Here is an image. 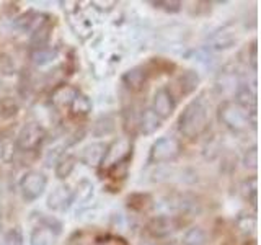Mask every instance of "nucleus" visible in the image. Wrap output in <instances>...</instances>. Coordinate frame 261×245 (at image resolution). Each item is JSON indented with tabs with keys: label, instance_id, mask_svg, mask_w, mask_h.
Returning a JSON list of instances; mask_svg holds the SVG:
<instances>
[{
	"label": "nucleus",
	"instance_id": "c85d7f7f",
	"mask_svg": "<svg viewBox=\"0 0 261 245\" xmlns=\"http://www.w3.org/2000/svg\"><path fill=\"white\" fill-rule=\"evenodd\" d=\"M243 165H245V168H248V170H256V167H258V149H256V145H253V147H250V149L245 151Z\"/></svg>",
	"mask_w": 261,
	"mask_h": 245
},
{
	"label": "nucleus",
	"instance_id": "b1692460",
	"mask_svg": "<svg viewBox=\"0 0 261 245\" xmlns=\"http://www.w3.org/2000/svg\"><path fill=\"white\" fill-rule=\"evenodd\" d=\"M183 245H207V234L204 232V229L194 226L185 232Z\"/></svg>",
	"mask_w": 261,
	"mask_h": 245
},
{
	"label": "nucleus",
	"instance_id": "412c9836",
	"mask_svg": "<svg viewBox=\"0 0 261 245\" xmlns=\"http://www.w3.org/2000/svg\"><path fill=\"white\" fill-rule=\"evenodd\" d=\"M59 51H57V47H53V46H46V47H39V49H31L30 53V59L33 61V64L36 65H46L49 62H53Z\"/></svg>",
	"mask_w": 261,
	"mask_h": 245
},
{
	"label": "nucleus",
	"instance_id": "cd10ccee",
	"mask_svg": "<svg viewBox=\"0 0 261 245\" xmlns=\"http://www.w3.org/2000/svg\"><path fill=\"white\" fill-rule=\"evenodd\" d=\"M95 245H129V242L124 237L116 235V234H105L96 237Z\"/></svg>",
	"mask_w": 261,
	"mask_h": 245
},
{
	"label": "nucleus",
	"instance_id": "423d86ee",
	"mask_svg": "<svg viewBox=\"0 0 261 245\" xmlns=\"http://www.w3.org/2000/svg\"><path fill=\"white\" fill-rule=\"evenodd\" d=\"M44 139H46V129L39 122H27L20 129L18 136H16L15 145L21 152H33L44 142Z\"/></svg>",
	"mask_w": 261,
	"mask_h": 245
},
{
	"label": "nucleus",
	"instance_id": "a878e982",
	"mask_svg": "<svg viewBox=\"0 0 261 245\" xmlns=\"http://www.w3.org/2000/svg\"><path fill=\"white\" fill-rule=\"evenodd\" d=\"M127 204H129V208L134 211H145L152 204V200H150V196L145 193H136L133 196H129Z\"/></svg>",
	"mask_w": 261,
	"mask_h": 245
},
{
	"label": "nucleus",
	"instance_id": "7ed1b4c3",
	"mask_svg": "<svg viewBox=\"0 0 261 245\" xmlns=\"http://www.w3.org/2000/svg\"><path fill=\"white\" fill-rule=\"evenodd\" d=\"M217 118L232 133H243L251 126V111L243 110L233 100H224L219 105Z\"/></svg>",
	"mask_w": 261,
	"mask_h": 245
},
{
	"label": "nucleus",
	"instance_id": "2eb2a0df",
	"mask_svg": "<svg viewBox=\"0 0 261 245\" xmlns=\"http://www.w3.org/2000/svg\"><path fill=\"white\" fill-rule=\"evenodd\" d=\"M175 88L178 90V95L179 96H188V95H191L196 88H198L199 85V76H198V72H194L191 69H188V70H183L179 76L176 77L175 80Z\"/></svg>",
	"mask_w": 261,
	"mask_h": 245
},
{
	"label": "nucleus",
	"instance_id": "dca6fc26",
	"mask_svg": "<svg viewBox=\"0 0 261 245\" xmlns=\"http://www.w3.org/2000/svg\"><path fill=\"white\" fill-rule=\"evenodd\" d=\"M237 39H239L237 31L230 27H224L211 36V44L216 51H225V49H230L235 46Z\"/></svg>",
	"mask_w": 261,
	"mask_h": 245
},
{
	"label": "nucleus",
	"instance_id": "f3484780",
	"mask_svg": "<svg viewBox=\"0 0 261 245\" xmlns=\"http://www.w3.org/2000/svg\"><path fill=\"white\" fill-rule=\"evenodd\" d=\"M51 36H53V21H51V18H47L43 24H39V27L31 33L30 44L33 49L46 47V46H49Z\"/></svg>",
	"mask_w": 261,
	"mask_h": 245
},
{
	"label": "nucleus",
	"instance_id": "aec40b11",
	"mask_svg": "<svg viewBox=\"0 0 261 245\" xmlns=\"http://www.w3.org/2000/svg\"><path fill=\"white\" fill-rule=\"evenodd\" d=\"M73 191V203L75 204H85L88 203L90 200L93 198V193H95V186L93 183L90 182L87 178H82L80 182L77 183L75 190Z\"/></svg>",
	"mask_w": 261,
	"mask_h": 245
},
{
	"label": "nucleus",
	"instance_id": "c756f323",
	"mask_svg": "<svg viewBox=\"0 0 261 245\" xmlns=\"http://www.w3.org/2000/svg\"><path fill=\"white\" fill-rule=\"evenodd\" d=\"M16 113H18V105L12 98H5L0 102V116L2 118H12Z\"/></svg>",
	"mask_w": 261,
	"mask_h": 245
},
{
	"label": "nucleus",
	"instance_id": "9b49d317",
	"mask_svg": "<svg viewBox=\"0 0 261 245\" xmlns=\"http://www.w3.org/2000/svg\"><path fill=\"white\" fill-rule=\"evenodd\" d=\"M149 76H150L149 69L144 67V65H137V67L129 69L122 76V84L129 90H133V92H141L147 82H149Z\"/></svg>",
	"mask_w": 261,
	"mask_h": 245
},
{
	"label": "nucleus",
	"instance_id": "1a4fd4ad",
	"mask_svg": "<svg viewBox=\"0 0 261 245\" xmlns=\"http://www.w3.org/2000/svg\"><path fill=\"white\" fill-rule=\"evenodd\" d=\"M178 229V223L173 216H157L153 217L149 224H147V232H149L153 239H165L171 235Z\"/></svg>",
	"mask_w": 261,
	"mask_h": 245
},
{
	"label": "nucleus",
	"instance_id": "f704fd0d",
	"mask_svg": "<svg viewBox=\"0 0 261 245\" xmlns=\"http://www.w3.org/2000/svg\"><path fill=\"white\" fill-rule=\"evenodd\" d=\"M167 245H178V243H167Z\"/></svg>",
	"mask_w": 261,
	"mask_h": 245
},
{
	"label": "nucleus",
	"instance_id": "6e6552de",
	"mask_svg": "<svg viewBox=\"0 0 261 245\" xmlns=\"http://www.w3.org/2000/svg\"><path fill=\"white\" fill-rule=\"evenodd\" d=\"M73 204V191L67 183L57 185L47 196V208L56 212H65Z\"/></svg>",
	"mask_w": 261,
	"mask_h": 245
},
{
	"label": "nucleus",
	"instance_id": "4468645a",
	"mask_svg": "<svg viewBox=\"0 0 261 245\" xmlns=\"http://www.w3.org/2000/svg\"><path fill=\"white\" fill-rule=\"evenodd\" d=\"M137 128L139 133L144 136H152L162 128V119L152 111V108H144L137 116Z\"/></svg>",
	"mask_w": 261,
	"mask_h": 245
},
{
	"label": "nucleus",
	"instance_id": "c9c22d12",
	"mask_svg": "<svg viewBox=\"0 0 261 245\" xmlns=\"http://www.w3.org/2000/svg\"><path fill=\"white\" fill-rule=\"evenodd\" d=\"M144 245H153V243H144Z\"/></svg>",
	"mask_w": 261,
	"mask_h": 245
},
{
	"label": "nucleus",
	"instance_id": "72a5a7b5",
	"mask_svg": "<svg viewBox=\"0 0 261 245\" xmlns=\"http://www.w3.org/2000/svg\"><path fill=\"white\" fill-rule=\"evenodd\" d=\"M4 155H5V144L4 141H0V160L4 159Z\"/></svg>",
	"mask_w": 261,
	"mask_h": 245
},
{
	"label": "nucleus",
	"instance_id": "0eeeda50",
	"mask_svg": "<svg viewBox=\"0 0 261 245\" xmlns=\"http://www.w3.org/2000/svg\"><path fill=\"white\" fill-rule=\"evenodd\" d=\"M175 108H176V100L173 93L168 90V87L159 88L152 100V111L163 121L168 119L175 113Z\"/></svg>",
	"mask_w": 261,
	"mask_h": 245
},
{
	"label": "nucleus",
	"instance_id": "5701e85b",
	"mask_svg": "<svg viewBox=\"0 0 261 245\" xmlns=\"http://www.w3.org/2000/svg\"><path fill=\"white\" fill-rule=\"evenodd\" d=\"M114 129H116V121H114V118L113 116H101L95 121L92 133L96 137H103V136L113 134Z\"/></svg>",
	"mask_w": 261,
	"mask_h": 245
},
{
	"label": "nucleus",
	"instance_id": "bb28decb",
	"mask_svg": "<svg viewBox=\"0 0 261 245\" xmlns=\"http://www.w3.org/2000/svg\"><path fill=\"white\" fill-rule=\"evenodd\" d=\"M2 245H24L23 232L20 227H12L2 235Z\"/></svg>",
	"mask_w": 261,
	"mask_h": 245
},
{
	"label": "nucleus",
	"instance_id": "2f4dec72",
	"mask_svg": "<svg viewBox=\"0 0 261 245\" xmlns=\"http://www.w3.org/2000/svg\"><path fill=\"white\" fill-rule=\"evenodd\" d=\"M250 64L253 70L258 69V47H256V41H253L251 47H250Z\"/></svg>",
	"mask_w": 261,
	"mask_h": 245
},
{
	"label": "nucleus",
	"instance_id": "6ab92c4d",
	"mask_svg": "<svg viewBox=\"0 0 261 245\" xmlns=\"http://www.w3.org/2000/svg\"><path fill=\"white\" fill-rule=\"evenodd\" d=\"M57 234L44 226H36L30 235V245H54Z\"/></svg>",
	"mask_w": 261,
	"mask_h": 245
},
{
	"label": "nucleus",
	"instance_id": "7c9ffc66",
	"mask_svg": "<svg viewBox=\"0 0 261 245\" xmlns=\"http://www.w3.org/2000/svg\"><path fill=\"white\" fill-rule=\"evenodd\" d=\"M155 8H160V10H165L168 13H176L181 10L183 4L181 2H168V0H159V2H152Z\"/></svg>",
	"mask_w": 261,
	"mask_h": 245
},
{
	"label": "nucleus",
	"instance_id": "20e7f679",
	"mask_svg": "<svg viewBox=\"0 0 261 245\" xmlns=\"http://www.w3.org/2000/svg\"><path fill=\"white\" fill-rule=\"evenodd\" d=\"M181 154V144L176 137L163 136L157 139L149 151V163H167L173 162Z\"/></svg>",
	"mask_w": 261,
	"mask_h": 245
},
{
	"label": "nucleus",
	"instance_id": "f03ea898",
	"mask_svg": "<svg viewBox=\"0 0 261 245\" xmlns=\"http://www.w3.org/2000/svg\"><path fill=\"white\" fill-rule=\"evenodd\" d=\"M130 159H133V141L127 137H119L106 145L100 167L113 178H124Z\"/></svg>",
	"mask_w": 261,
	"mask_h": 245
},
{
	"label": "nucleus",
	"instance_id": "393cba45",
	"mask_svg": "<svg viewBox=\"0 0 261 245\" xmlns=\"http://www.w3.org/2000/svg\"><path fill=\"white\" fill-rule=\"evenodd\" d=\"M237 229L245 237H250L256 231V217L253 214H240L237 217Z\"/></svg>",
	"mask_w": 261,
	"mask_h": 245
},
{
	"label": "nucleus",
	"instance_id": "473e14b6",
	"mask_svg": "<svg viewBox=\"0 0 261 245\" xmlns=\"http://www.w3.org/2000/svg\"><path fill=\"white\" fill-rule=\"evenodd\" d=\"M93 5H101V7H98V10H106V12H110L111 8L116 5V2H93Z\"/></svg>",
	"mask_w": 261,
	"mask_h": 245
},
{
	"label": "nucleus",
	"instance_id": "ddd939ff",
	"mask_svg": "<svg viewBox=\"0 0 261 245\" xmlns=\"http://www.w3.org/2000/svg\"><path fill=\"white\" fill-rule=\"evenodd\" d=\"M233 102L247 111L256 110V87L250 84H239V87L235 90Z\"/></svg>",
	"mask_w": 261,
	"mask_h": 245
},
{
	"label": "nucleus",
	"instance_id": "39448f33",
	"mask_svg": "<svg viewBox=\"0 0 261 245\" xmlns=\"http://www.w3.org/2000/svg\"><path fill=\"white\" fill-rule=\"evenodd\" d=\"M47 186V177L39 170L27 172L20 180V193L27 203H33L43 196Z\"/></svg>",
	"mask_w": 261,
	"mask_h": 245
},
{
	"label": "nucleus",
	"instance_id": "f257e3e1",
	"mask_svg": "<svg viewBox=\"0 0 261 245\" xmlns=\"http://www.w3.org/2000/svg\"><path fill=\"white\" fill-rule=\"evenodd\" d=\"M209 126V106L202 98H194L178 118V131L188 139L199 137Z\"/></svg>",
	"mask_w": 261,
	"mask_h": 245
},
{
	"label": "nucleus",
	"instance_id": "a211bd4d",
	"mask_svg": "<svg viewBox=\"0 0 261 245\" xmlns=\"http://www.w3.org/2000/svg\"><path fill=\"white\" fill-rule=\"evenodd\" d=\"M92 100L85 95V93H82L80 90H79V93L75 95V98L72 100L70 106H69V110H70V114L72 116H75V118H85L90 114V111H92Z\"/></svg>",
	"mask_w": 261,
	"mask_h": 245
},
{
	"label": "nucleus",
	"instance_id": "4be33fe9",
	"mask_svg": "<svg viewBox=\"0 0 261 245\" xmlns=\"http://www.w3.org/2000/svg\"><path fill=\"white\" fill-rule=\"evenodd\" d=\"M75 163H77V157L75 155H70V154H65L62 157L56 162V167H54V174L59 180H65L67 177H70V174L75 168Z\"/></svg>",
	"mask_w": 261,
	"mask_h": 245
},
{
	"label": "nucleus",
	"instance_id": "9d476101",
	"mask_svg": "<svg viewBox=\"0 0 261 245\" xmlns=\"http://www.w3.org/2000/svg\"><path fill=\"white\" fill-rule=\"evenodd\" d=\"M77 93H79V88L67 85V84H59L51 93V105L59 111L69 110V106Z\"/></svg>",
	"mask_w": 261,
	"mask_h": 245
},
{
	"label": "nucleus",
	"instance_id": "f8f14e48",
	"mask_svg": "<svg viewBox=\"0 0 261 245\" xmlns=\"http://www.w3.org/2000/svg\"><path fill=\"white\" fill-rule=\"evenodd\" d=\"M106 152V144L105 142H92L87 144L79 154V160L85 163L88 167H100V163L105 157Z\"/></svg>",
	"mask_w": 261,
	"mask_h": 245
}]
</instances>
